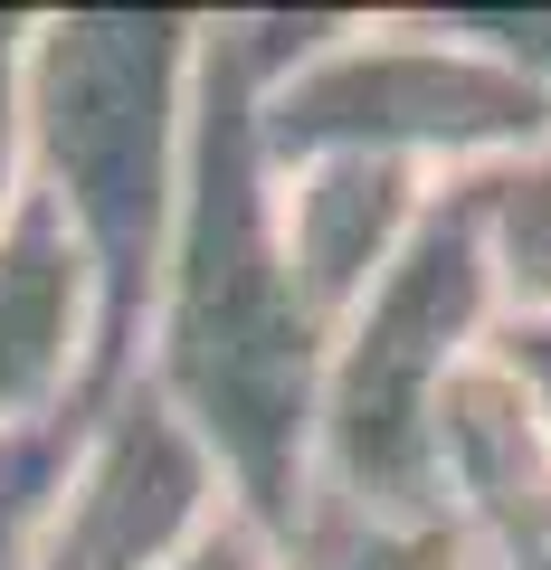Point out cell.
Here are the masks:
<instances>
[{"instance_id":"cell-7","label":"cell","mask_w":551,"mask_h":570,"mask_svg":"<svg viewBox=\"0 0 551 570\" xmlns=\"http://www.w3.org/2000/svg\"><path fill=\"white\" fill-rule=\"evenodd\" d=\"M96 409V285L48 200L29 190L0 228V438Z\"/></svg>"},{"instance_id":"cell-12","label":"cell","mask_w":551,"mask_h":570,"mask_svg":"<svg viewBox=\"0 0 551 570\" xmlns=\"http://www.w3.org/2000/svg\"><path fill=\"white\" fill-rule=\"evenodd\" d=\"M29 200V10H0V228Z\"/></svg>"},{"instance_id":"cell-2","label":"cell","mask_w":551,"mask_h":570,"mask_svg":"<svg viewBox=\"0 0 551 570\" xmlns=\"http://www.w3.org/2000/svg\"><path fill=\"white\" fill-rule=\"evenodd\" d=\"M200 10H48L29 20V190L96 285V400L134 381L163 285L200 96Z\"/></svg>"},{"instance_id":"cell-14","label":"cell","mask_w":551,"mask_h":570,"mask_svg":"<svg viewBox=\"0 0 551 570\" xmlns=\"http://www.w3.org/2000/svg\"><path fill=\"white\" fill-rule=\"evenodd\" d=\"M494 362L523 381V400L542 409V428H551V324H494Z\"/></svg>"},{"instance_id":"cell-10","label":"cell","mask_w":551,"mask_h":570,"mask_svg":"<svg viewBox=\"0 0 551 570\" xmlns=\"http://www.w3.org/2000/svg\"><path fill=\"white\" fill-rule=\"evenodd\" d=\"M466 209L485 238L504 324H551V142L494 171H466Z\"/></svg>"},{"instance_id":"cell-3","label":"cell","mask_w":551,"mask_h":570,"mask_svg":"<svg viewBox=\"0 0 551 570\" xmlns=\"http://www.w3.org/2000/svg\"><path fill=\"white\" fill-rule=\"evenodd\" d=\"M551 142V105L466 29V10H333V29L257 86V153L286 163H400L466 181Z\"/></svg>"},{"instance_id":"cell-4","label":"cell","mask_w":551,"mask_h":570,"mask_svg":"<svg viewBox=\"0 0 551 570\" xmlns=\"http://www.w3.org/2000/svg\"><path fill=\"white\" fill-rule=\"evenodd\" d=\"M494 324H504V305H494L466 181H437L400 266L333 324L324 400H314V485L371 513H437L429 438L466 362H485Z\"/></svg>"},{"instance_id":"cell-15","label":"cell","mask_w":551,"mask_h":570,"mask_svg":"<svg viewBox=\"0 0 551 570\" xmlns=\"http://www.w3.org/2000/svg\"><path fill=\"white\" fill-rule=\"evenodd\" d=\"M181 570H247V532H219V542H209L200 561H181Z\"/></svg>"},{"instance_id":"cell-16","label":"cell","mask_w":551,"mask_h":570,"mask_svg":"<svg viewBox=\"0 0 551 570\" xmlns=\"http://www.w3.org/2000/svg\"><path fill=\"white\" fill-rule=\"evenodd\" d=\"M247 570H257V542H247Z\"/></svg>"},{"instance_id":"cell-8","label":"cell","mask_w":551,"mask_h":570,"mask_svg":"<svg viewBox=\"0 0 551 570\" xmlns=\"http://www.w3.org/2000/svg\"><path fill=\"white\" fill-rule=\"evenodd\" d=\"M429 200H437V181H419L400 163H352V153L276 171V247H286L295 285H305V305L324 314V333L400 266V247L419 238Z\"/></svg>"},{"instance_id":"cell-9","label":"cell","mask_w":551,"mask_h":570,"mask_svg":"<svg viewBox=\"0 0 551 570\" xmlns=\"http://www.w3.org/2000/svg\"><path fill=\"white\" fill-rule=\"evenodd\" d=\"M257 570H466L447 513H371L305 485V504L257 532Z\"/></svg>"},{"instance_id":"cell-1","label":"cell","mask_w":551,"mask_h":570,"mask_svg":"<svg viewBox=\"0 0 551 570\" xmlns=\"http://www.w3.org/2000/svg\"><path fill=\"white\" fill-rule=\"evenodd\" d=\"M324 352L333 333L276 247V171L257 153V67L238 48V20L219 10L200 39L181 209H171L134 381H152L171 419L209 448L247 542L276 532L314 485Z\"/></svg>"},{"instance_id":"cell-5","label":"cell","mask_w":551,"mask_h":570,"mask_svg":"<svg viewBox=\"0 0 551 570\" xmlns=\"http://www.w3.org/2000/svg\"><path fill=\"white\" fill-rule=\"evenodd\" d=\"M219 532H238V513L209 448L171 419L152 381H124L86 409L29 570H181Z\"/></svg>"},{"instance_id":"cell-6","label":"cell","mask_w":551,"mask_h":570,"mask_svg":"<svg viewBox=\"0 0 551 570\" xmlns=\"http://www.w3.org/2000/svg\"><path fill=\"white\" fill-rule=\"evenodd\" d=\"M429 504L466 570H551V428L504 362H466L429 438Z\"/></svg>"},{"instance_id":"cell-13","label":"cell","mask_w":551,"mask_h":570,"mask_svg":"<svg viewBox=\"0 0 551 570\" xmlns=\"http://www.w3.org/2000/svg\"><path fill=\"white\" fill-rule=\"evenodd\" d=\"M466 29H475L504 67H523L532 96L551 105V10H466Z\"/></svg>"},{"instance_id":"cell-11","label":"cell","mask_w":551,"mask_h":570,"mask_svg":"<svg viewBox=\"0 0 551 570\" xmlns=\"http://www.w3.org/2000/svg\"><path fill=\"white\" fill-rule=\"evenodd\" d=\"M77 428H86V409H67V419H48V428H20V438H0V570H29L39 523H48V504H58V475H67Z\"/></svg>"}]
</instances>
